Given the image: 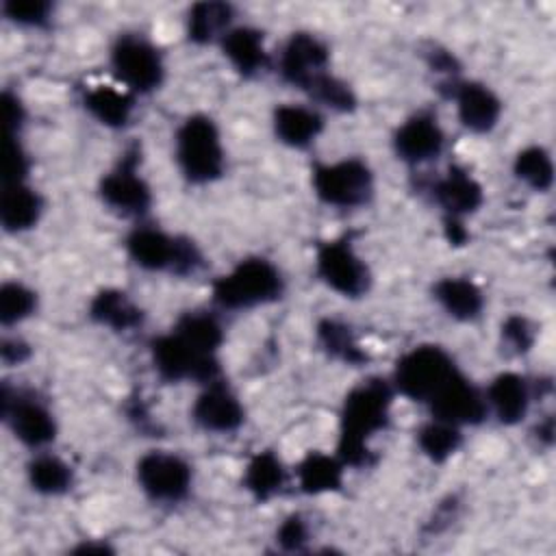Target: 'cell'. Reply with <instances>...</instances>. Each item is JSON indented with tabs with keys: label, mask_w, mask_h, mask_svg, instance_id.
Here are the masks:
<instances>
[{
	"label": "cell",
	"mask_w": 556,
	"mask_h": 556,
	"mask_svg": "<svg viewBox=\"0 0 556 556\" xmlns=\"http://www.w3.org/2000/svg\"><path fill=\"white\" fill-rule=\"evenodd\" d=\"M176 241H178V237H169L167 232H163L159 228L139 226L128 235L126 250H128V256L143 269H150V271L169 269L172 271Z\"/></svg>",
	"instance_id": "ac0fdd59"
},
{
	"label": "cell",
	"mask_w": 556,
	"mask_h": 556,
	"mask_svg": "<svg viewBox=\"0 0 556 556\" xmlns=\"http://www.w3.org/2000/svg\"><path fill=\"white\" fill-rule=\"evenodd\" d=\"M191 417L208 432H232L243 424V406L222 380H215L193 402Z\"/></svg>",
	"instance_id": "9a60e30c"
},
{
	"label": "cell",
	"mask_w": 556,
	"mask_h": 556,
	"mask_svg": "<svg viewBox=\"0 0 556 556\" xmlns=\"http://www.w3.org/2000/svg\"><path fill=\"white\" fill-rule=\"evenodd\" d=\"M83 104L93 119L109 128L126 126L135 109V100L128 91H119L109 85H96L87 89Z\"/></svg>",
	"instance_id": "d4e9b609"
},
{
	"label": "cell",
	"mask_w": 556,
	"mask_h": 556,
	"mask_svg": "<svg viewBox=\"0 0 556 556\" xmlns=\"http://www.w3.org/2000/svg\"><path fill=\"white\" fill-rule=\"evenodd\" d=\"M219 41H222L224 56L230 61V65L239 74L254 76L267 67V50L263 43V35L256 28H250V26L230 28Z\"/></svg>",
	"instance_id": "ffe728a7"
},
{
	"label": "cell",
	"mask_w": 556,
	"mask_h": 556,
	"mask_svg": "<svg viewBox=\"0 0 556 556\" xmlns=\"http://www.w3.org/2000/svg\"><path fill=\"white\" fill-rule=\"evenodd\" d=\"M452 87L454 89L450 96L456 102L460 124L478 135L493 130L502 113L500 98L480 83H454Z\"/></svg>",
	"instance_id": "2e32d148"
},
{
	"label": "cell",
	"mask_w": 556,
	"mask_h": 556,
	"mask_svg": "<svg viewBox=\"0 0 556 556\" xmlns=\"http://www.w3.org/2000/svg\"><path fill=\"white\" fill-rule=\"evenodd\" d=\"M141 491L159 504H176L191 489V465L174 452H148L137 463Z\"/></svg>",
	"instance_id": "9c48e42d"
},
{
	"label": "cell",
	"mask_w": 556,
	"mask_h": 556,
	"mask_svg": "<svg viewBox=\"0 0 556 556\" xmlns=\"http://www.w3.org/2000/svg\"><path fill=\"white\" fill-rule=\"evenodd\" d=\"M432 419H441L452 426H473L486 417L484 395L460 374L456 371L428 402Z\"/></svg>",
	"instance_id": "4fadbf2b"
},
{
	"label": "cell",
	"mask_w": 556,
	"mask_h": 556,
	"mask_svg": "<svg viewBox=\"0 0 556 556\" xmlns=\"http://www.w3.org/2000/svg\"><path fill=\"white\" fill-rule=\"evenodd\" d=\"M150 352L156 374L167 382L195 380L208 384L219 380L217 358L193 350L176 330L156 337Z\"/></svg>",
	"instance_id": "8992f818"
},
{
	"label": "cell",
	"mask_w": 556,
	"mask_h": 556,
	"mask_svg": "<svg viewBox=\"0 0 556 556\" xmlns=\"http://www.w3.org/2000/svg\"><path fill=\"white\" fill-rule=\"evenodd\" d=\"M89 315L100 326H106L115 332H126L143 321V313L139 306L130 302V298L119 289H102L93 295L89 304Z\"/></svg>",
	"instance_id": "cb8c5ba5"
},
{
	"label": "cell",
	"mask_w": 556,
	"mask_h": 556,
	"mask_svg": "<svg viewBox=\"0 0 556 556\" xmlns=\"http://www.w3.org/2000/svg\"><path fill=\"white\" fill-rule=\"evenodd\" d=\"M37 308V295L22 282H4L0 289V321L2 326L20 324Z\"/></svg>",
	"instance_id": "836d02e7"
},
{
	"label": "cell",
	"mask_w": 556,
	"mask_h": 556,
	"mask_svg": "<svg viewBox=\"0 0 556 556\" xmlns=\"http://www.w3.org/2000/svg\"><path fill=\"white\" fill-rule=\"evenodd\" d=\"M502 341L504 345L513 352V354H523L532 348L534 341V330L530 326V321L521 315H510L504 324H502Z\"/></svg>",
	"instance_id": "d590c367"
},
{
	"label": "cell",
	"mask_w": 556,
	"mask_h": 556,
	"mask_svg": "<svg viewBox=\"0 0 556 556\" xmlns=\"http://www.w3.org/2000/svg\"><path fill=\"white\" fill-rule=\"evenodd\" d=\"M41 198L26 182L4 185L0 202V222L7 232H24L39 222Z\"/></svg>",
	"instance_id": "7402d4cb"
},
{
	"label": "cell",
	"mask_w": 556,
	"mask_h": 556,
	"mask_svg": "<svg viewBox=\"0 0 556 556\" xmlns=\"http://www.w3.org/2000/svg\"><path fill=\"white\" fill-rule=\"evenodd\" d=\"M513 172L519 180H523L530 189L534 191H547L554 182V165H552V156L545 148L541 146H530L523 148L517 156H515V165Z\"/></svg>",
	"instance_id": "1f68e13d"
},
{
	"label": "cell",
	"mask_w": 556,
	"mask_h": 556,
	"mask_svg": "<svg viewBox=\"0 0 556 556\" xmlns=\"http://www.w3.org/2000/svg\"><path fill=\"white\" fill-rule=\"evenodd\" d=\"M26 172H28V154L24 152L17 137L9 135L7 148H4V176H2L4 185L24 182Z\"/></svg>",
	"instance_id": "8d00e7d4"
},
{
	"label": "cell",
	"mask_w": 556,
	"mask_h": 556,
	"mask_svg": "<svg viewBox=\"0 0 556 556\" xmlns=\"http://www.w3.org/2000/svg\"><path fill=\"white\" fill-rule=\"evenodd\" d=\"M391 387L380 378H369L354 387L341 408V437L339 458L343 465H369V441L387 428L391 408Z\"/></svg>",
	"instance_id": "6da1fadb"
},
{
	"label": "cell",
	"mask_w": 556,
	"mask_h": 556,
	"mask_svg": "<svg viewBox=\"0 0 556 556\" xmlns=\"http://www.w3.org/2000/svg\"><path fill=\"white\" fill-rule=\"evenodd\" d=\"M343 463L339 456H328L321 452H311L298 465L300 489L308 495L332 493L343 484Z\"/></svg>",
	"instance_id": "484cf974"
},
{
	"label": "cell",
	"mask_w": 556,
	"mask_h": 556,
	"mask_svg": "<svg viewBox=\"0 0 556 556\" xmlns=\"http://www.w3.org/2000/svg\"><path fill=\"white\" fill-rule=\"evenodd\" d=\"M484 400H486V408H491L502 424H517L528 413V404H530L528 382L523 376L515 371H504L493 378Z\"/></svg>",
	"instance_id": "d6986e66"
},
{
	"label": "cell",
	"mask_w": 556,
	"mask_h": 556,
	"mask_svg": "<svg viewBox=\"0 0 556 556\" xmlns=\"http://www.w3.org/2000/svg\"><path fill=\"white\" fill-rule=\"evenodd\" d=\"M232 9L224 2H198L187 17V35L193 43H208L222 39L230 30Z\"/></svg>",
	"instance_id": "4316f807"
},
{
	"label": "cell",
	"mask_w": 556,
	"mask_h": 556,
	"mask_svg": "<svg viewBox=\"0 0 556 556\" xmlns=\"http://www.w3.org/2000/svg\"><path fill=\"white\" fill-rule=\"evenodd\" d=\"M102 202L126 217L143 215L152 204L148 182L137 172V152L126 154L119 165L100 180Z\"/></svg>",
	"instance_id": "8fae6325"
},
{
	"label": "cell",
	"mask_w": 556,
	"mask_h": 556,
	"mask_svg": "<svg viewBox=\"0 0 556 556\" xmlns=\"http://www.w3.org/2000/svg\"><path fill=\"white\" fill-rule=\"evenodd\" d=\"M317 339L321 348L337 361H343L348 365H361L367 361L365 350L354 339L350 326L337 319H324L317 326Z\"/></svg>",
	"instance_id": "4dcf8cb0"
},
{
	"label": "cell",
	"mask_w": 556,
	"mask_h": 556,
	"mask_svg": "<svg viewBox=\"0 0 556 556\" xmlns=\"http://www.w3.org/2000/svg\"><path fill=\"white\" fill-rule=\"evenodd\" d=\"M460 428L441 419H432L417 432V445L432 463L447 460L460 447Z\"/></svg>",
	"instance_id": "d6a6232c"
},
{
	"label": "cell",
	"mask_w": 556,
	"mask_h": 556,
	"mask_svg": "<svg viewBox=\"0 0 556 556\" xmlns=\"http://www.w3.org/2000/svg\"><path fill=\"white\" fill-rule=\"evenodd\" d=\"M306 541H308V528L300 515H289L276 532V543L287 552L302 549Z\"/></svg>",
	"instance_id": "74e56055"
},
{
	"label": "cell",
	"mask_w": 556,
	"mask_h": 556,
	"mask_svg": "<svg viewBox=\"0 0 556 556\" xmlns=\"http://www.w3.org/2000/svg\"><path fill=\"white\" fill-rule=\"evenodd\" d=\"M115 76L132 91L148 93L163 83V59L159 50L139 35H122L111 48Z\"/></svg>",
	"instance_id": "ba28073f"
},
{
	"label": "cell",
	"mask_w": 556,
	"mask_h": 556,
	"mask_svg": "<svg viewBox=\"0 0 556 556\" xmlns=\"http://www.w3.org/2000/svg\"><path fill=\"white\" fill-rule=\"evenodd\" d=\"M328 61L330 52L321 39L311 33H295L282 48L280 74L289 85L311 93V89L330 74Z\"/></svg>",
	"instance_id": "30bf717a"
},
{
	"label": "cell",
	"mask_w": 556,
	"mask_h": 556,
	"mask_svg": "<svg viewBox=\"0 0 556 556\" xmlns=\"http://www.w3.org/2000/svg\"><path fill=\"white\" fill-rule=\"evenodd\" d=\"M437 204L447 213L450 219H460L480 208L484 195L480 182L463 167H450L443 178L432 187Z\"/></svg>",
	"instance_id": "e0dca14e"
},
{
	"label": "cell",
	"mask_w": 556,
	"mask_h": 556,
	"mask_svg": "<svg viewBox=\"0 0 556 556\" xmlns=\"http://www.w3.org/2000/svg\"><path fill=\"white\" fill-rule=\"evenodd\" d=\"M28 482L41 495H61L72 486V467L54 454H39L28 463Z\"/></svg>",
	"instance_id": "f1b7e54d"
},
{
	"label": "cell",
	"mask_w": 556,
	"mask_h": 556,
	"mask_svg": "<svg viewBox=\"0 0 556 556\" xmlns=\"http://www.w3.org/2000/svg\"><path fill=\"white\" fill-rule=\"evenodd\" d=\"M4 15L22 26H43L50 20V4L43 0H9L2 4Z\"/></svg>",
	"instance_id": "e575fe53"
},
{
	"label": "cell",
	"mask_w": 556,
	"mask_h": 556,
	"mask_svg": "<svg viewBox=\"0 0 556 556\" xmlns=\"http://www.w3.org/2000/svg\"><path fill=\"white\" fill-rule=\"evenodd\" d=\"M280 293L282 276L278 267L261 256L239 261L213 282V300L228 311L261 306L278 300Z\"/></svg>",
	"instance_id": "7a4b0ae2"
},
{
	"label": "cell",
	"mask_w": 556,
	"mask_h": 556,
	"mask_svg": "<svg viewBox=\"0 0 556 556\" xmlns=\"http://www.w3.org/2000/svg\"><path fill=\"white\" fill-rule=\"evenodd\" d=\"M4 117H7V126H9V135H15V130L22 126L24 119V106L22 102L13 96V93H4Z\"/></svg>",
	"instance_id": "f35d334b"
},
{
	"label": "cell",
	"mask_w": 556,
	"mask_h": 556,
	"mask_svg": "<svg viewBox=\"0 0 556 556\" xmlns=\"http://www.w3.org/2000/svg\"><path fill=\"white\" fill-rule=\"evenodd\" d=\"M193 350L206 356H215L217 348L222 345V326L208 313H187L178 319L174 328Z\"/></svg>",
	"instance_id": "f546056e"
},
{
	"label": "cell",
	"mask_w": 556,
	"mask_h": 556,
	"mask_svg": "<svg viewBox=\"0 0 556 556\" xmlns=\"http://www.w3.org/2000/svg\"><path fill=\"white\" fill-rule=\"evenodd\" d=\"M434 298L441 304V308L458 321L476 319L484 306V298L478 285L471 282L469 278L458 276L441 278L434 285Z\"/></svg>",
	"instance_id": "603a6c76"
},
{
	"label": "cell",
	"mask_w": 556,
	"mask_h": 556,
	"mask_svg": "<svg viewBox=\"0 0 556 556\" xmlns=\"http://www.w3.org/2000/svg\"><path fill=\"white\" fill-rule=\"evenodd\" d=\"M324 119L317 111L300 104H282L274 111V132L289 148H308L321 132Z\"/></svg>",
	"instance_id": "44dd1931"
},
{
	"label": "cell",
	"mask_w": 556,
	"mask_h": 556,
	"mask_svg": "<svg viewBox=\"0 0 556 556\" xmlns=\"http://www.w3.org/2000/svg\"><path fill=\"white\" fill-rule=\"evenodd\" d=\"M315 271L326 287L345 298H361L371 285L369 269L354 252L350 239H332L321 243L315 256Z\"/></svg>",
	"instance_id": "52a82bcc"
},
{
	"label": "cell",
	"mask_w": 556,
	"mask_h": 556,
	"mask_svg": "<svg viewBox=\"0 0 556 556\" xmlns=\"http://www.w3.org/2000/svg\"><path fill=\"white\" fill-rule=\"evenodd\" d=\"M28 356V345L13 339V341H4L2 343V361L4 363H22Z\"/></svg>",
	"instance_id": "ab89813d"
},
{
	"label": "cell",
	"mask_w": 556,
	"mask_h": 556,
	"mask_svg": "<svg viewBox=\"0 0 556 556\" xmlns=\"http://www.w3.org/2000/svg\"><path fill=\"white\" fill-rule=\"evenodd\" d=\"M176 161L189 182H213L224 174V148L215 122L189 115L176 130Z\"/></svg>",
	"instance_id": "3957f363"
},
{
	"label": "cell",
	"mask_w": 556,
	"mask_h": 556,
	"mask_svg": "<svg viewBox=\"0 0 556 556\" xmlns=\"http://www.w3.org/2000/svg\"><path fill=\"white\" fill-rule=\"evenodd\" d=\"M313 189L324 204L352 208L369 202L374 193V176L361 159H343L317 165L313 169Z\"/></svg>",
	"instance_id": "5b68a950"
},
{
	"label": "cell",
	"mask_w": 556,
	"mask_h": 556,
	"mask_svg": "<svg viewBox=\"0 0 556 556\" xmlns=\"http://www.w3.org/2000/svg\"><path fill=\"white\" fill-rule=\"evenodd\" d=\"M243 486L258 500L274 497L285 486V467L271 452H258L245 467Z\"/></svg>",
	"instance_id": "83f0119b"
},
{
	"label": "cell",
	"mask_w": 556,
	"mask_h": 556,
	"mask_svg": "<svg viewBox=\"0 0 556 556\" xmlns=\"http://www.w3.org/2000/svg\"><path fill=\"white\" fill-rule=\"evenodd\" d=\"M445 135L432 113L410 115L393 135L395 154L406 163H426L441 154Z\"/></svg>",
	"instance_id": "5bb4252c"
},
{
	"label": "cell",
	"mask_w": 556,
	"mask_h": 556,
	"mask_svg": "<svg viewBox=\"0 0 556 556\" xmlns=\"http://www.w3.org/2000/svg\"><path fill=\"white\" fill-rule=\"evenodd\" d=\"M452 356L439 345H417L395 365L393 384L408 400L428 404L430 397L456 374Z\"/></svg>",
	"instance_id": "277c9868"
},
{
	"label": "cell",
	"mask_w": 556,
	"mask_h": 556,
	"mask_svg": "<svg viewBox=\"0 0 556 556\" xmlns=\"http://www.w3.org/2000/svg\"><path fill=\"white\" fill-rule=\"evenodd\" d=\"M2 417L9 421L13 434L28 447H43L54 441L56 424L46 404L24 393H9L2 389Z\"/></svg>",
	"instance_id": "7c38bea8"
}]
</instances>
